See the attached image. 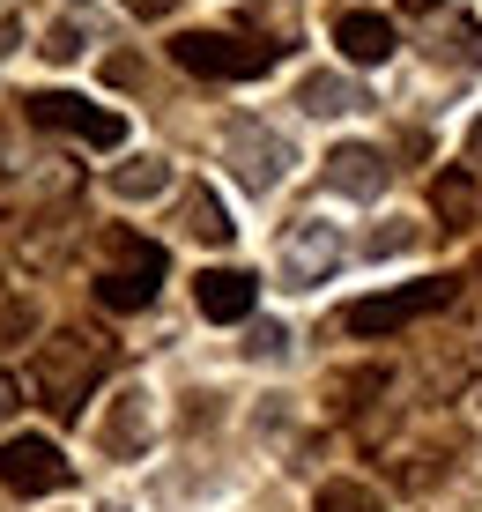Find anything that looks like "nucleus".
Instances as JSON below:
<instances>
[{
  "label": "nucleus",
  "instance_id": "1",
  "mask_svg": "<svg viewBox=\"0 0 482 512\" xmlns=\"http://www.w3.org/2000/svg\"><path fill=\"white\" fill-rule=\"evenodd\" d=\"M104 372H112V342L104 334H82V327H60L52 342L38 349V401L52 416H82V401H89V386H97Z\"/></svg>",
  "mask_w": 482,
  "mask_h": 512
},
{
  "label": "nucleus",
  "instance_id": "2",
  "mask_svg": "<svg viewBox=\"0 0 482 512\" xmlns=\"http://www.w3.org/2000/svg\"><path fill=\"white\" fill-rule=\"evenodd\" d=\"M164 245L156 238H141V231H104V268H97V305L104 312H141V305H156V290H164Z\"/></svg>",
  "mask_w": 482,
  "mask_h": 512
},
{
  "label": "nucleus",
  "instance_id": "3",
  "mask_svg": "<svg viewBox=\"0 0 482 512\" xmlns=\"http://www.w3.org/2000/svg\"><path fill=\"white\" fill-rule=\"evenodd\" d=\"M282 52H290L282 38H230V30H186V38H171V60L201 82H260Z\"/></svg>",
  "mask_w": 482,
  "mask_h": 512
},
{
  "label": "nucleus",
  "instance_id": "4",
  "mask_svg": "<svg viewBox=\"0 0 482 512\" xmlns=\"http://www.w3.org/2000/svg\"><path fill=\"white\" fill-rule=\"evenodd\" d=\"M453 305V275H431V282H401V290H379V297H356L342 305V334H394L408 320H423V312H445Z\"/></svg>",
  "mask_w": 482,
  "mask_h": 512
},
{
  "label": "nucleus",
  "instance_id": "5",
  "mask_svg": "<svg viewBox=\"0 0 482 512\" xmlns=\"http://www.w3.org/2000/svg\"><path fill=\"white\" fill-rule=\"evenodd\" d=\"M23 119L30 127H52V134H75V141H89V149H119V141H127V119L104 112V104H89V97H75V90L23 97Z\"/></svg>",
  "mask_w": 482,
  "mask_h": 512
},
{
  "label": "nucleus",
  "instance_id": "6",
  "mask_svg": "<svg viewBox=\"0 0 482 512\" xmlns=\"http://www.w3.org/2000/svg\"><path fill=\"white\" fill-rule=\"evenodd\" d=\"M223 156H230V171H238V186L245 193H275L282 179H290V141H282L275 127H260V119H238V127L223 134Z\"/></svg>",
  "mask_w": 482,
  "mask_h": 512
},
{
  "label": "nucleus",
  "instance_id": "7",
  "mask_svg": "<svg viewBox=\"0 0 482 512\" xmlns=\"http://www.w3.org/2000/svg\"><path fill=\"white\" fill-rule=\"evenodd\" d=\"M342 231L334 223H319V216H297L290 231H282V253H275V268H282V282L290 290H312V282H327L334 268H342Z\"/></svg>",
  "mask_w": 482,
  "mask_h": 512
},
{
  "label": "nucleus",
  "instance_id": "8",
  "mask_svg": "<svg viewBox=\"0 0 482 512\" xmlns=\"http://www.w3.org/2000/svg\"><path fill=\"white\" fill-rule=\"evenodd\" d=\"M67 468L60 461V446H52V438H0V483L8 490H23V498H45V490H67Z\"/></svg>",
  "mask_w": 482,
  "mask_h": 512
},
{
  "label": "nucleus",
  "instance_id": "9",
  "mask_svg": "<svg viewBox=\"0 0 482 512\" xmlns=\"http://www.w3.org/2000/svg\"><path fill=\"white\" fill-rule=\"evenodd\" d=\"M319 179L334 193H349V201H379L386 179H394V164H386L371 141H342V149H327V164H319Z\"/></svg>",
  "mask_w": 482,
  "mask_h": 512
},
{
  "label": "nucleus",
  "instance_id": "10",
  "mask_svg": "<svg viewBox=\"0 0 482 512\" xmlns=\"http://www.w3.org/2000/svg\"><path fill=\"white\" fill-rule=\"evenodd\" d=\"M149 438H156V401L141 394V386H127V394L112 401V416L97 423V446L112 453V461H141Z\"/></svg>",
  "mask_w": 482,
  "mask_h": 512
},
{
  "label": "nucleus",
  "instance_id": "11",
  "mask_svg": "<svg viewBox=\"0 0 482 512\" xmlns=\"http://www.w3.org/2000/svg\"><path fill=\"white\" fill-rule=\"evenodd\" d=\"M193 305H201V320H253L260 305V282L245 268H201V282H193Z\"/></svg>",
  "mask_w": 482,
  "mask_h": 512
},
{
  "label": "nucleus",
  "instance_id": "12",
  "mask_svg": "<svg viewBox=\"0 0 482 512\" xmlns=\"http://www.w3.org/2000/svg\"><path fill=\"white\" fill-rule=\"evenodd\" d=\"M334 45H342L356 67H379V60H394V23L371 15V8H349V15H334Z\"/></svg>",
  "mask_w": 482,
  "mask_h": 512
},
{
  "label": "nucleus",
  "instance_id": "13",
  "mask_svg": "<svg viewBox=\"0 0 482 512\" xmlns=\"http://www.w3.org/2000/svg\"><path fill=\"white\" fill-rule=\"evenodd\" d=\"M431 208H438L445 231H468V223L482 216V186L468 179V171H438L431 179Z\"/></svg>",
  "mask_w": 482,
  "mask_h": 512
},
{
  "label": "nucleus",
  "instance_id": "14",
  "mask_svg": "<svg viewBox=\"0 0 482 512\" xmlns=\"http://www.w3.org/2000/svg\"><path fill=\"white\" fill-rule=\"evenodd\" d=\"M178 231L201 238V245H230V231H238V223H230V208H223L208 186H193L186 201H178Z\"/></svg>",
  "mask_w": 482,
  "mask_h": 512
},
{
  "label": "nucleus",
  "instance_id": "15",
  "mask_svg": "<svg viewBox=\"0 0 482 512\" xmlns=\"http://www.w3.org/2000/svg\"><path fill=\"white\" fill-rule=\"evenodd\" d=\"M297 104H305L312 119H342V112L364 104V90H356L349 75H305V82H297Z\"/></svg>",
  "mask_w": 482,
  "mask_h": 512
},
{
  "label": "nucleus",
  "instance_id": "16",
  "mask_svg": "<svg viewBox=\"0 0 482 512\" xmlns=\"http://www.w3.org/2000/svg\"><path fill=\"white\" fill-rule=\"evenodd\" d=\"M438 60H453V67H482V23L475 15H453V23H438Z\"/></svg>",
  "mask_w": 482,
  "mask_h": 512
},
{
  "label": "nucleus",
  "instance_id": "17",
  "mask_svg": "<svg viewBox=\"0 0 482 512\" xmlns=\"http://www.w3.org/2000/svg\"><path fill=\"white\" fill-rule=\"evenodd\" d=\"M164 186H171V164H156V156H141V164H119V171H112V193H119V201H156Z\"/></svg>",
  "mask_w": 482,
  "mask_h": 512
},
{
  "label": "nucleus",
  "instance_id": "18",
  "mask_svg": "<svg viewBox=\"0 0 482 512\" xmlns=\"http://www.w3.org/2000/svg\"><path fill=\"white\" fill-rule=\"evenodd\" d=\"M30 327H38V305H30L15 282H0V342H23Z\"/></svg>",
  "mask_w": 482,
  "mask_h": 512
},
{
  "label": "nucleus",
  "instance_id": "19",
  "mask_svg": "<svg viewBox=\"0 0 482 512\" xmlns=\"http://www.w3.org/2000/svg\"><path fill=\"white\" fill-rule=\"evenodd\" d=\"M312 512H386V505L371 498L364 483H327V490L312 498Z\"/></svg>",
  "mask_w": 482,
  "mask_h": 512
},
{
  "label": "nucleus",
  "instance_id": "20",
  "mask_svg": "<svg viewBox=\"0 0 482 512\" xmlns=\"http://www.w3.org/2000/svg\"><path fill=\"white\" fill-rule=\"evenodd\" d=\"M245 357H253V364H282V357H290V327L260 320V327H253V342H245Z\"/></svg>",
  "mask_w": 482,
  "mask_h": 512
},
{
  "label": "nucleus",
  "instance_id": "21",
  "mask_svg": "<svg viewBox=\"0 0 482 512\" xmlns=\"http://www.w3.org/2000/svg\"><path fill=\"white\" fill-rule=\"evenodd\" d=\"M38 52H45V60H60V67H67V60H75V52H82V30H75V23L45 30V45H38Z\"/></svg>",
  "mask_w": 482,
  "mask_h": 512
},
{
  "label": "nucleus",
  "instance_id": "22",
  "mask_svg": "<svg viewBox=\"0 0 482 512\" xmlns=\"http://www.w3.org/2000/svg\"><path fill=\"white\" fill-rule=\"evenodd\" d=\"M416 245V231L408 223H386V231H371V260H386V253H408Z\"/></svg>",
  "mask_w": 482,
  "mask_h": 512
},
{
  "label": "nucleus",
  "instance_id": "23",
  "mask_svg": "<svg viewBox=\"0 0 482 512\" xmlns=\"http://www.w3.org/2000/svg\"><path fill=\"white\" fill-rule=\"evenodd\" d=\"M253 15H267V23L290 38V23H297V0H253Z\"/></svg>",
  "mask_w": 482,
  "mask_h": 512
},
{
  "label": "nucleus",
  "instance_id": "24",
  "mask_svg": "<svg viewBox=\"0 0 482 512\" xmlns=\"http://www.w3.org/2000/svg\"><path fill=\"white\" fill-rule=\"evenodd\" d=\"M15 38H23V30H15V23H0V67H8V52H15Z\"/></svg>",
  "mask_w": 482,
  "mask_h": 512
},
{
  "label": "nucleus",
  "instance_id": "25",
  "mask_svg": "<svg viewBox=\"0 0 482 512\" xmlns=\"http://www.w3.org/2000/svg\"><path fill=\"white\" fill-rule=\"evenodd\" d=\"M15 401H23V394H15V379H8V372H0V416H8V409H15Z\"/></svg>",
  "mask_w": 482,
  "mask_h": 512
},
{
  "label": "nucleus",
  "instance_id": "26",
  "mask_svg": "<svg viewBox=\"0 0 482 512\" xmlns=\"http://www.w3.org/2000/svg\"><path fill=\"white\" fill-rule=\"evenodd\" d=\"M134 15H171V0H127Z\"/></svg>",
  "mask_w": 482,
  "mask_h": 512
},
{
  "label": "nucleus",
  "instance_id": "27",
  "mask_svg": "<svg viewBox=\"0 0 482 512\" xmlns=\"http://www.w3.org/2000/svg\"><path fill=\"white\" fill-rule=\"evenodd\" d=\"M468 156H482V112H475V127H468Z\"/></svg>",
  "mask_w": 482,
  "mask_h": 512
},
{
  "label": "nucleus",
  "instance_id": "28",
  "mask_svg": "<svg viewBox=\"0 0 482 512\" xmlns=\"http://www.w3.org/2000/svg\"><path fill=\"white\" fill-rule=\"evenodd\" d=\"M408 8H431V0H408Z\"/></svg>",
  "mask_w": 482,
  "mask_h": 512
}]
</instances>
